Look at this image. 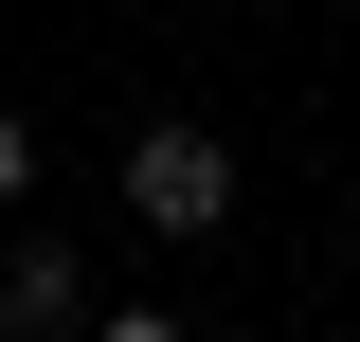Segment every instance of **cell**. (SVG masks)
<instances>
[{
  "label": "cell",
  "instance_id": "277c9868",
  "mask_svg": "<svg viewBox=\"0 0 360 342\" xmlns=\"http://www.w3.org/2000/svg\"><path fill=\"white\" fill-rule=\"evenodd\" d=\"M37 198V127H18V108H0V216Z\"/></svg>",
  "mask_w": 360,
  "mask_h": 342
},
{
  "label": "cell",
  "instance_id": "6da1fadb",
  "mask_svg": "<svg viewBox=\"0 0 360 342\" xmlns=\"http://www.w3.org/2000/svg\"><path fill=\"white\" fill-rule=\"evenodd\" d=\"M108 180H127V216H144V234H162V253H180V234H217V216H234V144H217V127H144V144H127V163H108Z\"/></svg>",
  "mask_w": 360,
  "mask_h": 342
},
{
  "label": "cell",
  "instance_id": "7a4b0ae2",
  "mask_svg": "<svg viewBox=\"0 0 360 342\" xmlns=\"http://www.w3.org/2000/svg\"><path fill=\"white\" fill-rule=\"evenodd\" d=\"M90 324V253L72 234H18V253H0V342H72Z\"/></svg>",
  "mask_w": 360,
  "mask_h": 342
},
{
  "label": "cell",
  "instance_id": "3957f363",
  "mask_svg": "<svg viewBox=\"0 0 360 342\" xmlns=\"http://www.w3.org/2000/svg\"><path fill=\"white\" fill-rule=\"evenodd\" d=\"M90 342H198L180 306H90Z\"/></svg>",
  "mask_w": 360,
  "mask_h": 342
}]
</instances>
